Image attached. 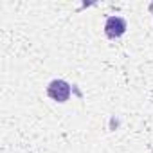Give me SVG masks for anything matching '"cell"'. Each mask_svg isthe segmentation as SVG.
<instances>
[{"mask_svg":"<svg viewBox=\"0 0 153 153\" xmlns=\"http://www.w3.org/2000/svg\"><path fill=\"white\" fill-rule=\"evenodd\" d=\"M47 94H49L51 99H54L58 103H65L70 97V85L63 79H54L47 87Z\"/></svg>","mask_w":153,"mask_h":153,"instance_id":"obj_1","label":"cell"},{"mask_svg":"<svg viewBox=\"0 0 153 153\" xmlns=\"http://www.w3.org/2000/svg\"><path fill=\"white\" fill-rule=\"evenodd\" d=\"M105 33L108 38L115 40L119 36H123L126 33V20L121 18V16H110L105 24Z\"/></svg>","mask_w":153,"mask_h":153,"instance_id":"obj_2","label":"cell"}]
</instances>
